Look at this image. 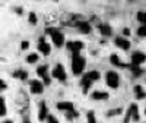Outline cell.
<instances>
[{
    "instance_id": "603a6c76",
    "label": "cell",
    "mask_w": 146,
    "mask_h": 123,
    "mask_svg": "<svg viewBox=\"0 0 146 123\" xmlns=\"http://www.w3.org/2000/svg\"><path fill=\"white\" fill-rule=\"evenodd\" d=\"M27 61L28 63H35V61H38V54H29L27 57Z\"/></svg>"
},
{
    "instance_id": "d4e9b609",
    "label": "cell",
    "mask_w": 146,
    "mask_h": 123,
    "mask_svg": "<svg viewBox=\"0 0 146 123\" xmlns=\"http://www.w3.org/2000/svg\"><path fill=\"white\" fill-rule=\"evenodd\" d=\"M137 35H139V37H146V25H142V27L137 29Z\"/></svg>"
},
{
    "instance_id": "7402d4cb",
    "label": "cell",
    "mask_w": 146,
    "mask_h": 123,
    "mask_svg": "<svg viewBox=\"0 0 146 123\" xmlns=\"http://www.w3.org/2000/svg\"><path fill=\"white\" fill-rule=\"evenodd\" d=\"M86 75L92 79V81H98L100 79V73L96 72V70H92V72H89V73H86Z\"/></svg>"
},
{
    "instance_id": "2e32d148",
    "label": "cell",
    "mask_w": 146,
    "mask_h": 123,
    "mask_svg": "<svg viewBox=\"0 0 146 123\" xmlns=\"http://www.w3.org/2000/svg\"><path fill=\"white\" fill-rule=\"evenodd\" d=\"M13 76H16L19 79H27L28 78V72H25V70H16L13 73Z\"/></svg>"
},
{
    "instance_id": "e0dca14e",
    "label": "cell",
    "mask_w": 146,
    "mask_h": 123,
    "mask_svg": "<svg viewBox=\"0 0 146 123\" xmlns=\"http://www.w3.org/2000/svg\"><path fill=\"white\" fill-rule=\"evenodd\" d=\"M131 70H133V75H135L136 78H137V76H140L142 73H143V70H142V69H139V65H135V63L131 65Z\"/></svg>"
},
{
    "instance_id": "1f68e13d",
    "label": "cell",
    "mask_w": 146,
    "mask_h": 123,
    "mask_svg": "<svg viewBox=\"0 0 146 123\" xmlns=\"http://www.w3.org/2000/svg\"><path fill=\"white\" fill-rule=\"evenodd\" d=\"M123 32H124V35H129V34H130V31H129V28H124V31H123Z\"/></svg>"
},
{
    "instance_id": "277c9868",
    "label": "cell",
    "mask_w": 146,
    "mask_h": 123,
    "mask_svg": "<svg viewBox=\"0 0 146 123\" xmlns=\"http://www.w3.org/2000/svg\"><path fill=\"white\" fill-rule=\"evenodd\" d=\"M53 76L57 78L58 81H64L66 79V70H64V68L62 65H57L54 68V70H53Z\"/></svg>"
},
{
    "instance_id": "8992f818",
    "label": "cell",
    "mask_w": 146,
    "mask_h": 123,
    "mask_svg": "<svg viewBox=\"0 0 146 123\" xmlns=\"http://www.w3.org/2000/svg\"><path fill=\"white\" fill-rule=\"evenodd\" d=\"M44 91V84L40 82V81H32L31 82V92L32 94H41Z\"/></svg>"
},
{
    "instance_id": "484cf974",
    "label": "cell",
    "mask_w": 146,
    "mask_h": 123,
    "mask_svg": "<svg viewBox=\"0 0 146 123\" xmlns=\"http://www.w3.org/2000/svg\"><path fill=\"white\" fill-rule=\"evenodd\" d=\"M29 22H31V23H36V16H35V13H29Z\"/></svg>"
},
{
    "instance_id": "5b68a950",
    "label": "cell",
    "mask_w": 146,
    "mask_h": 123,
    "mask_svg": "<svg viewBox=\"0 0 146 123\" xmlns=\"http://www.w3.org/2000/svg\"><path fill=\"white\" fill-rule=\"evenodd\" d=\"M67 48H69L73 54L79 53L82 48H83V43H82V41H70V43H67Z\"/></svg>"
},
{
    "instance_id": "8fae6325",
    "label": "cell",
    "mask_w": 146,
    "mask_h": 123,
    "mask_svg": "<svg viewBox=\"0 0 146 123\" xmlns=\"http://www.w3.org/2000/svg\"><path fill=\"white\" fill-rule=\"evenodd\" d=\"M57 108L58 110H62V112H72V110L73 108H75V107H73V104L72 103H66V101H62V103H57Z\"/></svg>"
},
{
    "instance_id": "d6986e66",
    "label": "cell",
    "mask_w": 146,
    "mask_h": 123,
    "mask_svg": "<svg viewBox=\"0 0 146 123\" xmlns=\"http://www.w3.org/2000/svg\"><path fill=\"white\" fill-rule=\"evenodd\" d=\"M137 21L143 25H146V12H139L137 13Z\"/></svg>"
},
{
    "instance_id": "f1b7e54d",
    "label": "cell",
    "mask_w": 146,
    "mask_h": 123,
    "mask_svg": "<svg viewBox=\"0 0 146 123\" xmlns=\"http://www.w3.org/2000/svg\"><path fill=\"white\" fill-rule=\"evenodd\" d=\"M28 47H29V43H28V41H23V43H22V50H27Z\"/></svg>"
},
{
    "instance_id": "9c48e42d",
    "label": "cell",
    "mask_w": 146,
    "mask_h": 123,
    "mask_svg": "<svg viewBox=\"0 0 146 123\" xmlns=\"http://www.w3.org/2000/svg\"><path fill=\"white\" fill-rule=\"evenodd\" d=\"M38 50H40L41 53H44V54H50L51 48H50V44H47V41H45L44 38H41V40L38 41Z\"/></svg>"
},
{
    "instance_id": "ffe728a7",
    "label": "cell",
    "mask_w": 146,
    "mask_h": 123,
    "mask_svg": "<svg viewBox=\"0 0 146 123\" xmlns=\"http://www.w3.org/2000/svg\"><path fill=\"white\" fill-rule=\"evenodd\" d=\"M101 34L102 35H111V28H110L108 25H101Z\"/></svg>"
},
{
    "instance_id": "d6a6232c",
    "label": "cell",
    "mask_w": 146,
    "mask_h": 123,
    "mask_svg": "<svg viewBox=\"0 0 146 123\" xmlns=\"http://www.w3.org/2000/svg\"><path fill=\"white\" fill-rule=\"evenodd\" d=\"M145 114H146V110H145Z\"/></svg>"
},
{
    "instance_id": "7c38bea8",
    "label": "cell",
    "mask_w": 146,
    "mask_h": 123,
    "mask_svg": "<svg viewBox=\"0 0 146 123\" xmlns=\"http://www.w3.org/2000/svg\"><path fill=\"white\" fill-rule=\"evenodd\" d=\"M92 98H94V100H107L108 94L107 92H101V91H95L92 94Z\"/></svg>"
},
{
    "instance_id": "4fadbf2b",
    "label": "cell",
    "mask_w": 146,
    "mask_h": 123,
    "mask_svg": "<svg viewBox=\"0 0 146 123\" xmlns=\"http://www.w3.org/2000/svg\"><path fill=\"white\" fill-rule=\"evenodd\" d=\"M110 60H111V63H113L114 66H117V68H124V63H123V61H121V60H120L115 54H113Z\"/></svg>"
},
{
    "instance_id": "44dd1931",
    "label": "cell",
    "mask_w": 146,
    "mask_h": 123,
    "mask_svg": "<svg viewBox=\"0 0 146 123\" xmlns=\"http://www.w3.org/2000/svg\"><path fill=\"white\" fill-rule=\"evenodd\" d=\"M45 114H47V107L44 103H41V112H40V120H45Z\"/></svg>"
},
{
    "instance_id": "ba28073f",
    "label": "cell",
    "mask_w": 146,
    "mask_h": 123,
    "mask_svg": "<svg viewBox=\"0 0 146 123\" xmlns=\"http://www.w3.org/2000/svg\"><path fill=\"white\" fill-rule=\"evenodd\" d=\"M133 119V120H139V114H137V106L136 104H131L129 107V113H127V117H126V122L129 119Z\"/></svg>"
},
{
    "instance_id": "4316f807",
    "label": "cell",
    "mask_w": 146,
    "mask_h": 123,
    "mask_svg": "<svg viewBox=\"0 0 146 123\" xmlns=\"http://www.w3.org/2000/svg\"><path fill=\"white\" fill-rule=\"evenodd\" d=\"M88 120H89L91 123H94V122H95V117H94V113H92V112H89V113H88Z\"/></svg>"
},
{
    "instance_id": "4dcf8cb0",
    "label": "cell",
    "mask_w": 146,
    "mask_h": 123,
    "mask_svg": "<svg viewBox=\"0 0 146 123\" xmlns=\"http://www.w3.org/2000/svg\"><path fill=\"white\" fill-rule=\"evenodd\" d=\"M0 87H2V90H5V88H6V84L2 81V82H0Z\"/></svg>"
},
{
    "instance_id": "52a82bcc",
    "label": "cell",
    "mask_w": 146,
    "mask_h": 123,
    "mask_svg": "<svg viewBox=\"0 0 146 123\" xmlns=\"http://www.w3.org/2000/svg\"><path fill=\"white\" fill-rule=\"evenodd\" d=\"M145 60H146V54L140 53V51L133 53V56H131V63H135V65H140V63H143Z\"/></svg>"
},
{
    "instance_id": "3957f363",
    "label": "cell",
    "mask_w": 146,
    "mask_h": 123,
    "mask_svg": "<svg viewBox=\"0 0 146 123\" xmlns=\"http://www.w3.org/2000/svg\"><path fill=\"white\" fill-rule=\"evenodd\" d=\"M105 81H107V84H108V87L117 88V87H118V84H120V76L117 75L115 72H107Z\"/></svg>"
},
{
    "instance_id": "ac0fdd59",
    "label": "cell",
    "mask_w": 146,
    "mask_h": 123,
    "mask_svg": "<svg viewBox=\"0 0 146 123\" xmlns=\"http://www.w3.org/2000/svg\"><path fill=\"white\" fill-rule=\"evenodd\" d=\"M36 73H38V76H45L47 75V66L45 65H42V66H40L38 69H36Z\"/></svg>"
},
{
    "instance_id": "cb8c5ba5",
    "label": "cell",
    "mask_w": 146,
    "mask_h": 123,
    "mask_svg": "<svg viewBox=\"0 0 146 123\" xmlns=\"http://www.w3.org/2000/svg\"><path fill=\"white\" fill-rule=\"evenodd\" d=\"M0 114H2V116L6 114V106H5L3 98H0Z\"/></svg>"
},
{
    "instance_id": "83f0119b",
    "label": "cell",
    "mask_w": 146,
    "mask_h": 123,
    "mask_svg": "<svg viewBox=\"0 0 146 123\" xmlns=\"http://www.w3.org/2000/svg\"><path fill=\"white\" fill-rule=\"evenodd\" d=\"M73 112V110H72ZM72 112H67V119H73V117H78V113H72Z\"/></svg>"
},
{
    "instance_id": "6da1fadb",
    "label": "cell",
    "mask_w": 146,
    "mask_h": 123,
    "mask_svg": "<svg viewBox=\"0 0 146 123\" xmlns=\"http://www.w3.org/2000/svg\"><path fill=\"white\" fill-rule=\"evenodd\" d=\"M85 65H86L85 57L79 56V53L73 54V59H72V70H73V73H76V75L82 73L83 69H85Z\"/></svg>"
},
{
    "instance_id": "9a60e30c",
    "label": "cell",
    "mask_w": 146,
    "mask_h": 123,
    "mask_svg": "<svg viewBox=\"0 0 146 123\" xmlns=\"http://www.w3.org/2000/svg\"><path fill=\"white\" fill-rule=\"evenodd\" d=\"M135 92H136L137 98H145L146 97V92L143 91V88L140 87V85H136V87H135Z\"/></svg>"
},
{
    "instance_id": "30bf717a",
    "label": "cell",
    "mask_w": 146,
    "mask_h": 123,
    "mask_svg": "<svg viewBox=\"0 0 146 123\" xmlns=\"http://www.w3.org/2000/svg\"><path fill=\"white\" fill-rule=\"evenodd\" d=\"M115 45L120 47V48H123V50H129V48H130V43L126 38H121V37L115 38Z\"/></svg>"
},
{
    "instance_id": "f546056e",
    "label": "cell",
    "mask_w": 146,
    "mask_h": 123,
    "mask_svg": "<svg viewBox=\"0 0 146 123\" xmlns=\"http://www.w3.org/2000/svg\"><path fill=\"white\" fill-rule=\"evenodd\" d=\"M47 120H48V122H50V120H51V122H56V117H53V116H48V117H47Z\"/></svg>"
},
{
    "instance_id": "7a4b0ae2",
    "label": "cell",
    "mask_w": 146,
    "mask_h": 123,
    "mask_svg": "<svg viewBox=\"0 0 146 123\" xmlns=\"http://www.w3.org/2000/svg\"><path fill=\"white\" fill-rule=\"evenodd\" d=\"M45 32H47V34H51L53 43H54L57 47H62V45L64 44V35L60 32V31H56L54 28H48Z\"/></svg>"
},
{
    "instance_id": "5bb4252c",
    "label": "cell",
    "mask_w": 146,
    "mask_h": 123,
    "mask_svg": "<svg viewBox=\"0 0 146 123\" xmlns=\"http://www.w3.org/2000/svg\"><path fill=\"white\" fill-rule=\"evenodd\" d=\"M79 29H80V32H83V34H89V32H91L89 23H85V22H80V23H79Z\"/></svg>"
}]
</instances>
